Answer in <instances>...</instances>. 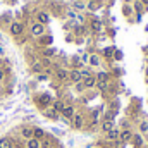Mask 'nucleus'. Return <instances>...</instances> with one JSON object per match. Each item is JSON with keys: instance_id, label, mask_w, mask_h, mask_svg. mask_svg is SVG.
<instances>
[{"instance_id": "nucleus-1", "label": "nucleus", "mask_w": 148, "mask_h": 148, "mask_svg": "<svg viewBox=\"0 0 148 148\" xmlns=\"http://www.w3.org/2000/svg\"><path fill=\"white\" fill-rule=\"evenodd\" d=\"M35 102H36V105L41 110H45V109H48V107L53 103V98H52L48 93H41V95H38L36 98H35Z\"/></svg>"}, {"instance_id": "nucleus-2", "label": "nucleus", "mask_w": 148, "mask_h": 148, "mask_svg": "<svg viewBox=\"0 0 148 148\" xmlns=\"http://www.w3.org/2000/svg\"><path fill=\"white\" fill-rule=\"evenodd\" d=\"M84 122H86V119H84V115L81 112H76L74 117L71 119V124H73L74 129H83L84 127Z\"/></svg>"}, {"instance_id": "nucleus-3", "label": "nucleus", "mask_w": 148, "mask_h": 148, "mask_svg": "<svg viewBox=\"0 0 148 148\" xmlns=\"http://www.w3.org/2000/svg\"><path fill=\"white\" fill-rule=\"evenodd\" d=\"M9 31H10V35H12V36H21V35L24 33V24H23V23H19V21H16V23H12V24H10Z\"/></svg>"}, {"instance_id": "nucleus-4", "label": "nucleus", "mask_w": 148, "mask_h": 148, "mask_svg": "<svg viewBox=\"0 0 148 148\" xmlns=\"http://www.w3.org/2000/svg\"><path fill=\"white\" fill-rule=\"evenodd\" d=\"M119 134H121V129L119 127H112L109 133H105V141H109V143L119 141Z\"/></svg>"}, {"instance_id": "nucleus-5", "label": "nucleus", "mask_w": 148, "mask_h": 148, "mask_svg": "<svg viewBox=\"0 0 148 148\" xmlns=\"http://www.w3.org/2000/svg\"><path fill=\"white\" fill-rule=\"evenodd\" d=\"M74 114H76V107H74L73 103H66L64 110L60 112V115H62L64 119H67V121H71V119H73Z\"/></svg>"}, {"instance_id": "nucleus-6", "label": "nucleus", "mask_w": 148, "mask_h": 148, "mask_svg": "<svg viewBox=\"0 0 148 148\" xmlns=\"http://www.w3.org/2000/svg\"><path fill=\"white\" fill-rule=\"evenodd\" d=\"M131 143H133V147H134V148H143V147H145V136H143V134H140V133H136V134H133Z\"/></svg>"}, {"instance_id": "nucleus-7", "label": "nucleus", "mask_w": 148, "mask_h": 148, "mask_svg": "<svg viewBox=\"0 0 148 148\" xmlns=\"http://www.w3.org/2000/svg\"><path fill=\"white\" fill-rule=\"evenodd\" d=\"M31 35H33V36H36V38L43 36V35H45V26H43V24H40V23H35V24L31 26Z\"/></svg>"}, {"instance_id": "nucleus-8", "label": "nucleus", "mask_w": 148, "mask_h": 148, "mask_svg": "<svg viewBox=\"0 0 148 148\" xmlns=\"http://www.w3.org/2000/svg\"><path fill=\"white\" fill-rule=\"evenodd\" d=\"M19 134H21V138L26 141V140H31L33 138V127L31 126H24V127H21L19 129Z\"/></svg>"}, {"instance_id": "nucleus-9", "label": "nucleus", "mask_w": 148, "mask_h": 148, "mask_svg": "<svg viewBox=\"0 0 148 148\" xmlns=\"http://www.w3.org/2000/svg\"><path fill=\"white\" fill-rule=\"evenodd\" d=\"M133 131L131 129H124V131H121V134H119V141H122V143H129L131 140H133Z\"/></svg>"}, {"instance_id": "nucleus-10", "label": "nucleus", "mask_w": 148, "mask_h": 148, "mask_svg": "<svg viewBox=\"0 0 148 148\" xmlns=\"http://www.w3.org/2000/svg\"><path fill=\"white\" fill-rule=\"evenodd\" d=\"M48 21H50V16H48V12H45V10H40V12L36 14V23L43 24V26H47V24H48Z\"/></svg>"}, {"instance_id": "nucleus-11", "label": "nucleus", "mask_w": 148, "mask_h": 148, "mask_svg": "<svg viewBox=\"0 0 148 148\" xmlns=\"http://www.w3.org/2000/svg\"><path fill=\"white\" fill-rule=\"evenodd\" d=\"M69 81L71 83H79V81H83V77H81V69H73V71H69Z\"/></svg>"}, {"instance_id": "nucleus-12", "label": "nucleus", "mask_w": 148, "mask_h": 148, "mask_svg": "<svg viewBox=\"0 0 148 148\" xmlns=\"http://www.w3.org/2000/svg\"><path fill=\"white\" fill-rule=\"evenodd\" d=\"M64 107H66V102H62V100H53V103H52V110L55 114H59V115L64 110Z\"/></svg>"}, {"instance_id": "nucleus-13", "label": "nucleus", "mask_w": 148, "mask_h": 148, "mask_svg": "<svg viewBox=\"0 0 148 148\" xmlns=\"http://www.w3.org/2000/svg\"><path fill=\"white\" fill-rule=\"evenodd\" d=\"M83 84H84V90H90V88H95V86H97V77H95V76H90V77H84V79H83Z\"/></svg>"}, {"instance_id": "nucleus-14", "label": "nucleus", "mask_w": 148, "mask_h": 148, "mask_svg": "<svg viewBox=\"0 0 148 148\" xmlns=\"http://www.w3.org/2000/svg\"><path fill=\"white\" fill-rule=\"evenodd\" d=\"M112 127H115V122H114V121H102V124H100V129H102L103 134L109 133Z\"/></svg>"}, {"instance_id": "nucleus-15", "label": "nucleus", "mask_w": 148, "mask_h": 148, "mask_svg": "<svg viewBox=\"0 0 148 148\" xmlns=\"http://www.w3.org/2000/svg\"><path fill=\"white\" fill-rule=\"evenodd\" d=\"M55 77H57L59 81H67V77H69V71H67V69H64V67H60V69H57Z\"/></svg>"}, {"instance_id": "nucleus-16", "label": "nucleus", "mask_w": 148, "mask_h": 148, "mask_svg": "<svg viewBox=\"0 0 148 148\" xmlns=\"http://www.w3.org/2000/svg\"><path fill=\"white\" fill-rule=\"evenodd\" d=\"M138 133L143 134V136H148V121H140L138 122Z\"/></svg>"}, {"instance_id": "nucleus-17", "label": "nucleus", "mask_w": 148, "mask_h": 148, "mask_svg": "<svg viewBox=\"0 0 148 148\" xmlns=\"http://www.w3.org/2000/svg\"><path fill=\"white\" fill-rule=\"evenodd\" d=\"M41 147V141L36 138H31V140H26L24 141V148H40Z\"/></svg>"}, {"instance_id": "nucleus-18", "label": "nucleus", "mask_w": 148, "mask_h": 148, "mask_svg": "<svg viewBox=\"0 0 148 148\" xmlns=\"http://www.w3.org/2000/svg\"><path fill=\"white\" fill-rule=\"evenodd\" d=\"M14 141L9 138V136H3V138H0V148H14Z\"/></svg>"}, {"instance_id": "nucleus-19", "label": "nucleus", "mask_w": 148, "mask_h": 148, "mask_svg": "<svg viewBox=\"0 0 148 148\" xmlns=\"http://www.w3.org/2000/svg\"><path fill=\"white\" fill-rule=\"evenodd\" d=\"M95 77H97V83H109V73H105V71H100V73L95 74Z\"/></svg>"}, {"instance_id": "nucleus-20", "label": "nucleus", "mask_w": 148, "mask_h": 148, "mask_svg": "<svg viewBox=\"0 0 148 148\" xmlns=\"http://www.w3.org/2000/svg\"><path fill=\"white\" fill-rule=\"evenodd\" d=\"M45 136H47V133H45V129H41V127H33V138H36V140H45Z\"/></svg>"}, {"instance_id": "nucleus-21", "label": "nucleus", "mask_w": 148, "mask_h": 148, "mask_svg": "<svg viewBox=\"0 0 148 148\" xmlns=\"http://www.w3.org/2000/svg\"><path fill=\"white\" fill-rule=\"evenodd\" d=\"M88 62H90V66H91V67H98V66H100V57H98V55H95V53H90Z\"/></svg>"}, {"instance_id": "nucleus-22", "label": "nucleus", "mask_w": 148, "mask_h": 148, "mask_svg": "<svg viewBox=\"0 0 148 148\" xmlns=\"http://www.w3.org/2000/svg\"><path fill=\"white\" fill-rule=\"evenodd\" d=\"M114 52H115V47H107V48H103V57H105L107 60H112Z\"/></svg>"}, {"instance_id": "nucleus-23", "label": "nucleus", "mask_w": 148, "mask_h": 148, "mask_svg": "<svg viewBox=\"0 0 148 148\" xmlns=\"http://www.w3.org/2000/svg\"><path fill=\"white\" fill-rule=\"evenodd\" d=\"M43 115H45V117H48V119H53V121H55V119H59V114H55V112L52 110L50 107L43 110Z\"/></svg>"}, {"instance_id": "nucleus-24", "label": "nucleus", "mask_w": 148, "mask_h": 148, "mask_svg": "<svg viewBox=\"0 0 148 148\" xmlns=\"http://www.w3.org/2000/svg\"><path fill=\"white\" fill-rule=\"evenodd\" d=\"M90 26H91V31H95V33H98V31L102 29V23H100L98 19H93Z\"/></svg>"}, {"instance_id": "nucleus-25", "label": "nucleus", "mask_w": 148, "mask_h": 148, "mask_svg": "<svg viewBox=\"0 0 148 148\" xmlns=\"http://www.w3.org/2000/svg\"><path fill=\"white\" fill-rule=\"evenodd\" d=\"M98 7H100V0H90V2H88V9H90L91 12H95Z\"/></svg>"}, {"instance_id": "nucleus-26", "label": "nucleus", "mask_w": 148, "mask_h": 148, "mask_svg": "<svg viewBox=\"0 0 148 148\" xmlns=\"http://www.w3.org/2000/svg\"><path fill=\"white\" fill-rule=\"evenodd\" d=\"M122 14H124L126 17H129V16L133 14V7H131L129 3H124V5H122Z\"/></svg>"}, {"instance_id": "nucleus-27", "label": "nucleus", "mask_w": 148, "mask_h": 148, "mask_svg": "<svg viewBox=\"0 0 148 148\" xmlns=\"http://www.w3.org/2000/svg\"><path fill=\"white\" fill-rule=\"evenodd\" d=\"M115 114H117V112H114V110H107L105 114H103V121H114Z\"/></svg>"}, {"instance_id": "nucleus-28", "label": "nucleus", "mask_w": 148, "mask_h": 148, "mask_svg": "<svg viewBox=\"0 0 148 148\" xmlns=\"http://www.w3.org/2000/svg\"><path fill=\"white\" fill-rule=\"evenodd\" d=\"M88 31H90L88 26H79V28L76 29V35H81V36H83V35H88Z\"/></svg>"}, {"instance_id": "nucleus-29", "label": "nucleus", "mask_w": 148, "mask_h": 148, "mask_svg": "<svg viewBox=\"0 0 148 148\" xmlns=\"http://www.w3.org/2000/svg\"><path fill=\"white\" fill-rule=\"evenodd\" d=\"M121 131H124V129H131V122L127 121V119H124V121H121Z\"/></svg>"}, {"instance_id": "nucleus-30", "label": "nucleus", "mask_w": 148, "mask_h": 148, "mask_svg": "<svg viewBox=\"0 0 148 148\" xmlns=\"http://www.w3.org/2000/svg\"><path fill=\"white\" fill-rule=\"evenodd\" d=\"M31 69H33V73H41V71H43V64H41V62H35V64L31 66Z\"/></svg>"}, {"instance_id": "nucleus-31", "label": "nucleus", "mask_w": 148, "mask_h": 148, "mask_svg": "<svg viewBox=\"0 0 148 148\" xmlns=\"http://www.w3.org/2000/svg\"><path fill=\"white\" fill-rule=\"evenodd\" d=\"M40 43L41 45H50L52 43V36H40Z\"/></svg>"}, {"instance_id": "nucleus-32", "label": "nucleus", "mask_w": 148, "mask_h": 148, "mask_svg": "<svg viewBox=\"0 0 148 148\" xmlns=\"http://www.w3.org/2000/svg\"><path fill=\"white\" fill-rule=\"evenodd\" d=\"M97 88L100 91H107L109 90V83H97Z\"/></svg>"}, {"instance_id": "nucleus-33", "label": "nucleus", "mask_w": 148, "mask_h": 148, "mask_svg": "<svg viewBox=\"0 0 148 148\" xmlns=\"http://www.w3.org/2000/svg\"><path fill=\"white\" fill-rule=\"evenodd\" d=\"M73 64H74V69H79V67L83 66V62H81V59H79V57H74V59H73Z\"/></svg>"}, {"instance_id": "nucleus-34", "label": "nucleus", "mask_w": 148, "mask_h": 148, "mask_svg": "<svg viewBox=\"0 0 148 148\" xmlns=\"http://www.w3.org/2000/svg\"><path fill=\"white\" fill-rule=\"evenodd\" d=\"M86 5H84V2H79V0H76L74 2V9H77V10H83Z\"/></svg>"}, {"instance_id": "nucleus-35", "label": "nucleus", "mask_w": 148, "mask_h": 148, "mask_svg": "<svg viewBox=\"0 0 148 148\" xmlns=\"http://www.w3.org/2000/svg\"><path fill=\"white\" fill-rule=\"evenodd\" d=\"M43 55H45V57H53V55H55V48H48V50H45Z\"/></svg>"}, {"instance_id": "nucleus-36", "label": "nucleus", "mask_w": 148, "mask_h": 148, "mask_svg": "<svg viewBox=\"0 0 148 148\" xmlns=\"http://www.w3.org/2000/svg\"><path fill=\"white\" fill-rule=\"evenodd\" d=\"M112 59H115V60H122V52L115 48V52H114V57H112Z\"/></svg>"}, {"instance_id": "nucleus-37", "label": "nucleus", "mask_w": 148, "mask_h": 148, "mask_svg": "<svg viewBox=\"0 0 148 148\" xmlns=\"http://www.w3.org/2000/svg\"><path fill=\"white\" fill-rule=\"evenodd\" d=\"M90 76H93L90 69H83V71H81V77H83V79H84V77H90Z\"/></svg>"}, {"instance_id": "nucleus-38", "label": "nucleus", "mask_w": 148, "mask_h": 148, "mask_svg": "<svg viewBox=\"0 0 148 148\" xmlns=\"http://www.w3.org/2000/svg\"><path fill=\"white\" fill-rule=\"evenodd\" d=\"M76 91H84V84H83V81L76 83Z\"/></svg>"}, {"instance_id": "nucleus-39", "label": "nucleus", "mask_w": 148, "mask_h": 148, "mask_svg": "<svg viewBox=\"0 0 148 148\" xmlns=\"http://www.w3.org/2000/svg\"><path fill=\"white\" fill-rule=\"evenodd\" d=\"M88 59H90V53H84V55L81 57V62H88Z\"/></svg>"}, {"instance_id": "nucleus-40", "label": "nucleus", "mask_w": 148, "mask_h": 148, "mask_svg": "<svg viewBox=\"0 0 148 148\" xmlns=\"http://www.w3.org/2000/svg\"><path fill=\"white\" fill-rule=\"evenodd\" d=\"M3 77H5V71H3V69H2V67H0V81H2V79H3Z\"/></svg>"}, {"instance_id": "nucleus-41", "label": "nucleus", "mask_w": 148, "mask_h": 148, "mask_svg": "<svg viewBox=\"0 0 148 148\" xmlns=\"http://www.w3.org/2000/svg\"><path fill=\"white\" fill-rule=\"evenodd\" d=\"M67 16H69V17H73V19H74V17H76V14H74L73 10H69V12H67Z\"/></svg>"}, {"instance_id": "nucleus-42", "label": "nucleus", "mask_w": 148, "mask_h": 148, "mask_svg": "<svg viewBox=\"0 0 148 148\" xmlns=\"http://www.w3.org/2000/svg\"><path fill=\"white\" fill-rule=\"evenodd\" d=\"M140 2H141V3L145 5V9H148V0H140Z\"/></svg>"}, {"instance_id": "nucleus-43", "label": "nucleus", "mask_w": 148, "mask_h": 148, "mask_svg": "<svg viewBox=\"0 0 148 148\" xmlns=\"http://www.w3.org/2000/svg\"><path fill=\"white\" fill-rule=\"evenodd\" d=\"M2 53H3V48H2V47H0V55H2Z\"/></svg>"}, {"instance_id": "nucleus-44", "label": "nucleus", "mask_w": 148, "mask_h": 148, "mask_svg": "<svg viewBox=\"0 0 148 148\" xmlns=\"http://www.w3.org/2000/svg\"><path fill=\"white\" fill-rule=\"evenodd\" d=\"M14 148H24V147H21V145H17V147H14Z\"/></svg>"}, {"instance_id": "nucleus-45", "label": "nucleus", "mask_w": 148, "mask_h": 148, "mask_svg": "<svg viewBox=\"0 0 148 148\" xmlns=\"http://www.w3.org/2000/svg\"><path fill=\"white\" fill-rule=\"evenodd\" d=\"M124 2H126V3H129V2H131V0H124Z\"/></svg>"}, {"instance_id": "nucleus-46", "label": "nucleus", "mask_w": 148, "mask_h": 148, "mask_svg": "<svg viewBox=\"0 0 148 148\" xmlns=\"http://www.w3.org/2000/svg\"><path fill=\"white\" fill-rule=\"evenodd\" d=\"M147 84H148V76H147Z\"/></svg>"}, {"instance_id": "nucleus-47", "label": "nucleus", "mask_w": 148, "mask_h": 148, "mask_svg": "<svg viewBox=\"0 0 148 148\" xmlns=\"http://www.w3.org/2000/svg\"><path fill=\"white\" fill-rule=\"evenodd\" d=\"M79 2H83V0H79Z\"/></svg>"}]
</instances>
